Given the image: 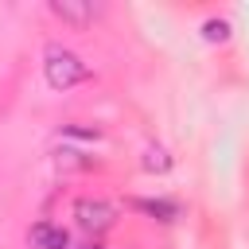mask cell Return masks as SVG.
<instances>
[{
    "mask_svg": "<svg viewBox=\"0 0 249 249\" xmlns=\"http://www.w3.org/2000/svg\"><path fill=\"white\" fill-rule=\"evenodd\" d=\"M43 74H47V82L54 86V89H70V86H78V82H86L89 78V66L74 54V51H66V47H47V54H43Z\"/></svg>",
    "mask_w": 249,
    "mask_h": 249,
    "instance_id": "6da1fadb",
    "label": "cell"
},
{
    "mask_svg": "<svg viewBox=\"0 0 249 249\" xmlns=\"http://www.w3.org/2000/svg\"><path fill=\"white\" fill-rule=\"evenodd\" d=\"M74 214H78V226L89 230V233H105L113 226V218H117V210L109 202H101V198H82L74 206Z\"/></svg>",
    "mask_w": 249,
    "mask_h": 249,
    "instance_id": "7a4b0ae2",
    "label": "cell"
},
{
    "mask_svg": "<svg viewBox=\"0 0 249 249\" xmlns=\"http://www.w3.org/2000/svg\"><path fill=\"white\" fill-rule=\"evenodd\" d=\"M27 241H31L35 249H70L66 230H62V226H51V222H35L31 233H27Z\"/></svg>",
    "mask_w": 249,
    "mask_h": 249,
    "instance_id": "3957f363",
    "label": "cell"
},
{
    "mask_svg": "<svg viewBox=\"0 0 249 249\" xmlns=\"http://www.w3.org/2000/svg\"><path fill=\"white\" fill-rule=\"evenodd\" d=\"M51 12H54V16H62V19H70V23H89V19L97 16V8H93V4H74V0H54V4H51Z\"/></svg>",
    "mask_w": 249,
    "mask_h": 249,
    "instance_id": "277c9868",
    "label": "cell"
},
{
    "mask_svg": "<svg viewBox=\"0 0 249 249\" xmlns=\"http://www.w3.org/2000/svg\"><path fill=\"white\" fill-rule=\"evenodd\" d=\"M132 206L144 210V214H152V218H160V222H171V218L179 214V206L167 202V198H132Z\"/></svg>",
    "mask_w": 249,
    "mask_h": 249,
    "instance_id": "5b68a950",
    "label": "cell"
},
{
    "mask_svg": "<svg viewBox=\"0 0 249 249\" xmlns=\"http://www.w3.org/2000/svg\"><path fill=\"white\" fill-rule=\"evenodd\" d=\"M144 167H148V171H167L171 160H167L163 148H148V152H144Z\"/></svg>",
    "mask_w": 249,
    "mask_h": 249,
    "instance_id": "8992f818",
    "label": "cell"
},
{
    "mask_svg": "<svg viewBox=\"0 0 249 249\" xmlns=\"http://www.w3.org/2000/svg\"><path fill=\"white\" fill-rule=\"evenodd\" d=\"M202 35H206L210 43H222V39L230 35V23H226V19H206V23H202Z\"/></svg>",
    "mask_w": 249,
    "mask_h": 249,
    "instance_id": "52a82bcc",
    "label": "cell"
},
{
    "mask_svg": "<svg viewBox=\"0 0 249 249\" xmlns=\"http://www.w3.org/2000/svg\"><path fill=\"white\" fill-rule=\"evenodd\" d=\"M62 132H70V136H86V140H97V128H82V124H66Z\"/></svg>",
    "mask_w": 249,
    "mask_h": 249,
    "instance_id": "ba28073f",
    "label": "cell"
}]
</instances>
